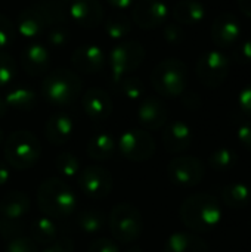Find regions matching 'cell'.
Returning a JSON list of instances; mask_svg holds the SVG:
<instances>
[{"label":"cell","instance_id":"f5cc1de1","mask_svg":"<svg viewBox=\"0 0 251 252\" xmlns=\"http://www.w3.org/2000/svg\"><path fill=\"white\" fill-rule=\"evenodd\" d=\"M249 229H250V232H251V217L249 219Z\"/></svg>","mask_w":251,"mask_h":252},{"label":"cell","instance_id":"74e56055","mask_svg":"<svg viewBox=\"0 0 251 252\" xmlns=\"http://www.w3.org/2000/svg\"><path fill=\"white\" fill-rule=\"evenodd\" d=\"M232 61L240 65L251 63V40L237 43L232 49Z\"/></svg>","mask_w":251,"mask_h":252},{"label":"cell","instance_id":"e575fe53","mask_svg":"<svg viewBox=\"0 0 251 252\" xmlns=\"http://www.w3.org/2000/svg\"><path fill=\"white\" fill-rule=\"evenodd\" d=\"M16 74V62L12 55L0 50V87L7 86Z\"/></svg>","mask_w":251,"mask_h":252},{"label":"cell","instance_id":"9a60e30c","mask_svg":"<svg viewBox=\"0 0 251 252\" xmlns=\"http://www.w3.org/2000/svg\"><path fill=\"white\" fill-rule=\"evenodd\" d=\"M112 99L107 90L101 87H90L83 94V109L93 121H105L112 114Z\"/></svg>","mask_w":251,"mask_h":252},{"label":"cell","instance_id":"6da1fadb","mask_svg":"<svg viewBox=\"0 0 251 252\" xmlns=\"http://www.w3.org/2000/svg\"><path fill=\"white\" fill-rule=\"evenodd\" d=\"M182 223L192 232L207 233L216 229L222 221V207L216 196L210 193H197L188 196L180 208Z\"/></svg>","mask_w":251,"mask_h":252},{"label":"cell","instance_id":"60d3db41","mask_svg":"<svg viewBox=\"0 0 251 252\" xmlns=\"http://www.w3.org/2000/svg\"><path fill=\"white\" fill-rule=\"evenodd\" d=\"M164 38L172 44H180L185 40V32L178 22H169L164 27Z\"/></svg>","mask_w":251,"mask_h":252},{"label":"cell","instance_id":"d590c367","mask_svg":"<svg viewBox=\"0 0 251 252\" xmlns=\"http://www.w3.org/2000/svg\"><path fill=\"white\" fill-rule=\"evenodd\" d=\"M4 252H38V245L27 236H16L9 239Z\"/></svg>","mask_w":251,"mask_h":252},{"label":"cell","instance_id":"bcb514c9","mask_svg":"<svg viewBox=\"0 0 251 252\" xmlns=\"http://www.w3.org/2000/svg\"><path fill=\"white\" fill-rule=\"evenodd\" d=\"M107 1L117 10H127L129 7H132V4L136 0H107Z\"/></svg>","mask_w":251,"mask_h":252},{"label":"cell","instance_id":"7c38bea8","mask_svg":"<svg viewBox=\"0 0 251 252\" xmlns=\"http://www.w3.org/2000/svg\"><path fill=\"white\" fill-rule=\"evenodd\" d=\"M169 7L163 0H139L133 7V22L143 30H154L166 24Z\"/></svg>","mask_w":251,"mask_h":252},{"label":"cell","instance_id":"ee69618b","mask_svg":"<svg viewBox=\"0 0 251 252\" xmlns=\"http://www.w3.org/2000/svg\"><path fill=\"white\" fill-rule=\"evenodd\" d=\"M238 105L246 115L251 117V83H249L246 87H243V90L240 92Z\"/></svg>","mask_w":251,"mask_h":252},{"label":"cell","instance_id":"9c48e42d","mask_svg":"<svg viewBox=\"0 0 251 252\" xmlns=\"http://www.w3.org/2000/svg\"><path fill=\"white\" fill-rule=\"evenodd\" d=\"M206 176L204 162L192 155H180L167 164L169 180L180 188H194L203 182Z\"/></svg>","mask_w":251,"mask_h":252},{"label":"cell","instance_id":"ab89813d","mask_svg":"<svg viewBox=\"0 0 251 252\" xmlns=\"http://www.w3.org/2000/svg\"><path fill=\"white\" fill-rule=\"evenodd\" d=\"M87 252H120V245L114 239L99 238L89 245Z\"/></svg>","mask_w":251,"mask_h":252},{"label":"cell","instance_id":"f907efd6","mask_svg":"<svg viewBox=\"0 0 251 252\" xmlns=\"http://www.w3.org/2000/svg\"><path fill=\"white\" fill-rule=\"evenodd\" d=\"M124 252H143V250L141 247H138V245H132L130 248H127Z\"/></svg>","mask_w":251,"mask_h":252},{"label":"cell","instance_id":"f1b7e54d","mask_svg":"<svg viewBox=\"0 0 251 252\" xmlns=\"http://www.w3.org/2000/svg\"><path fill=\"white\" fill-rule=\"evenodd\" d=\"M34 7L41 13L46 25H61L67 19V10L61 0H38Z\"/></svg>","mask_w":251,"mask_h":252},{"label":"cell","instance_id":"603a6c76","mask_svg":"<svg viewBox=\"0 0 251 252\" xmlns=\"http://www.w3.org/2000/svg\"><path fill=\"white\" fill-rule=\"evenodd\" d=\"M46 22L41 16V13L33 6L24 9L18 18H16V31L22 35V37H27V38H33V37H37V35H41L43 31L46 30Z\"/></svg>","mask_w":251,"mask_h":252},{"label":"cell","instance_id":"484cf974","mask_svg":"<svg viewBox=\"0 0 251 252\" xmlns=\"http://www.w3.org/2000/svg\"><path fill=\"white\" fill-rule=\"evenodd\" d=\"M222 201L232 210H243L251 202V189L240 182L229 183L222 189Z\"/></svg>","mask_w":251,"mask_h":252},{"label":"cell","instance_id":"ba28073f","mask_svg":"<svg viewBox=\"0 0 251 252\" xmlns=\"http://www.w3.org/2000/svg\"><path fill=\"white\" fill-rule=\"evenodd\" d=\"M145 59V49L139 41H123L117 44L108 58L112 72V81L117 84L121 78L136 71Z\"/></svg>","mask_w":251,"mask_h":252},{"label":"cell","instance_id":"db71d44e","mask_svg":"<svg viewBox=\"0 0 251 252\" xmlns=\"http://www.w3.org/2000/svg\"><path fill=\"white\" fill-rule=\"evenodd\" d=\"M0 233H1V219H0Z\"/></svg>","mask_w":251,"mask_h":252},{"label":"cell","instance_id":"c3c4849f","mask_svg":"<svg viewBox=\"0 0 251 252\" xmlns=\"http://www.w3.org/2000/svg\"><path fill=\"white\" fill-rule=\"evenodd\" d=\"M237 3H238L240 10H241L246 16L251 18V0H237Z\"/></svg>","mask_w":251,"mask_h":252},{"label":"cell","instance_id":"1f68e13d","mask_svg":"<svg viewBox=\"0 0 251 252\" xmlns=\"http://www.w3.org/2000/svg\"><path fill=\"white\" fill-rule=\"evenodd\" d=\"M104 28L108 37L118 40L130 34L132 31V19L126 16L121 12H112L105 21H104Z\"/></svg>","mask_w":251,"mask_h":252},{"label":"cell","instance_id":"7402d4cb","mask_svg":"<svg viewBox=\"0 0 251 252\" xmlns=\"http://www.w3.org/2000/svg\"><path fill=\"white\" fill-rule=\"evenodd\" d=\"M163 252H210V247L194 233L178 232L167 238Z\"/></svg>","mask_w":251,"mask_h":252},{"label":"cell","instance_id":"d6a6232c","mask_svg":"<svg viewBox=\"0 0 251 252\" xmlns=\"http://www.w3.org/2000/svg\"><path fill=\"white\" fill-rule=\"evenodd\" d=\"M55 168L64 179H72L80 173V161L71 152H61L55 159Z\"/></svg>","mask_w":251,"mask_h":252},{"label":"cell","instance_id":"ffe728a7","mask_svg":"<svg viewBox=\"0 0 251 252\" xmlns=\"http://www.w3.org/2000/svg\"><path fill=\"white\" fill-rule=\"evenodd\" d=\"M31 207L27 193L13 190L0 198V219L1 221H22Z\"/></svg>","mask_w":251,"mask_h":252},{"label":"cell","instance_id":"f546056e","mask_svg":"<svg viewBox=\"0 0 251 252\" xmlns=\"http://www.w3.org/2000/svg\"><path fill=\"white\" fill-rule=\"evenodd\" d=\"M4 100L7 108H13L18 111H31L36 106L37 96L30 87L18 86L4 96Z\"/></svg>","mask_w":251,"mask_h":252},{"label":"cell","instance_id":"8d00e7d4","mask_svg":"<svg viewBox=\"0 0 251 252\" xmlns=\"http://www.w3.org/2000/svg\"><path fill=\"white\" fill-rule=\"evenodd\" d=\"M15 24L4 15H0V49L9 47L15 41Z\"/></svg>","mask_w":251,"mask_h":252},{"label":"cell","instance_id":"f35d334b","mask_svg":"<svg viewBox=\"0 0 251 252\" xmlns=\"http://www.w3.org/2000/svg\"><path fill=\"white\" fill-rule=\"evenodd\" d=\"M47 40L55 47H64L68 43V40H70V31H68V28L64 24L56 25L47 34Z\"/></svg>","mask_w":251,"mask_h":252},{"label":"cell","instance_id":"52a82bcc","mask_svg":"<svg viewBox=\"0 0 251 252\" xmlns=\"http://www.w3.org/2000/svg\"><path fill=\"white\" fill-rule=\"evenodd\" d=\"M231 71V59L220 50H207L197 61V77L209 89L220 87Z\"/></svg>","mask_w":251,"mask_h":252},{"label":"cell","instance_id":"3957f363","mask_svg":"<svg viewBox=\"0 0 251 252\" xmlns=\"http://www.w3.org/2000/svg\"><path fill=\"white\" fill-rule=\"evenodd\" d=\"M81 90V78L77 72L67 68L50 71L41 83V94L53 106H68L74 103L80 97Z\"/></svg>","mask_w":251,"mask_h":252},{"label":"cell","instance_id":"44dd1931","mask_svg":"<svg viewBox=\"0 0 251 252\" xmlns=\"http://www.w3.org/2000/svg\"><path fill=\"white\" fill-rule=\"evenodd\" d=\"M74 133V121L65 112H56L50 115L44 126V134L49 143L53 146L65 145Z\"/></svg>","mask_w":251,"mask_h":252},{"label":"cell","instance_id":"83f0119b","mask_svg":"<svg viewBox=\"0 0 251 252\" xmlns=\"http://www.w3.org/2000/svg\"><path fill=\"white\" fill-rule=\"evenodd\" d=\"M108 224V219L105 216V213H102L101 210H84L77 216V226L81 232L89 233V235H95L102 232Z\"/></svg>","mask_w":251,"mask_h":252},{"label":"cell","instance_id":"7a4b0ae2","mask_svg":"<svg viewBox=\"0 0 251 252\" xmlns=\"http://www.w3.org/2000/svg\"><path fill=\"white\" fill-rule=\"evenodd\" d=\"M37 205L43 216L49 219H67L77 205L72 189L59 177L43 180L37 189Z\"/></svg>","mask_w":251,"mask_h":252},{"label":"cell","instance_id":"277c9868","mask_svg":"<svg viewBox=\"0 0 251 252\" xmlns=\"http://www.w3.org/2000/svg\"><path fill=\"white\" fill-rule=\"evenodd\" d=\"M41 155V145L36 134L28 130H16L4 140L6 164L15 170H30Z\"/></svg>","mask_w":251,"mask_h":252},{"label":"cell","instance_id":"4316f807","mask_svg":"<svg viewBox=\"0 0 251 252\" xmlns=\"http://www.w3.org/2000/svg\"><path fill=\"white\" fill-rule=\"evenodd\" d=\"M30 235H31V239L37 245L47 247L49 244H52L53 241L58 239V227L52 219L41 216V217H37L31 221Z\"/></svg>","mask_w":251,"mask_h":252},{"label":"cell","instance_id":"d6986e66","mask_svg":"<svg viewBox=\"0 0 251 252\" xmlns=\"http://www.w3.org/2000/svg\"><path fill=\"white\" fill-rule=\"evenodd\" d=\"M21 66L31 77L46 74L50 66L49 49L38 43L28 44L21 53Z\"/></svg>","mask_w":251,"mask_h":252},{"label":"cell","instance_id":"816d5d0a","mask_svg":"<svg viewBox=\"0 0 251 252\" xmlns=\"http://www.w3.org/2000/svg\"><path fill=\"white\" fill-rule=\"evenodd\" d=\"M1 145H4V131L0 128V146Z\"/></svg>","mask_w":251,"mask_h":252},{"label":"cell","instance_id":"8fae6325","mask_svg":"<svg viewBox=\"0 0 251 252\" xmlns=\"http://www.w3.org/2000/svg\"><path fill=\"white\" fill-rule=\"evenodd\" d=\"M78 186L90 199H105L114 188L112 174L99 165H89L78 173Z\"/></svg>","mask_w":251,"mask_h":252},{"label":"cell","instance_id":"8992f818","mask_svg":"<svg viewBox=\"0 0 251 252\" xmlns=\"http://www.w3.org/2000/svg\"><path fill=\"white\" fill-rule=\"evenodd\" d=\"M109 230L118 244H132L138 241L143 232V220L141 211L127 202L114 205L108 219Z\"/></svg>","mask_w":251,"mask_h":252},{"label":"cell","instance_id":"7dc6e473","mask_svg":"<svg viewBox=\"0 0 251 252\" xmlns=\"http://www.w3.org/2000/svg\"><path fill=\"white\" fill-rule=\"evenodd\" d=\"M9 179H10V167L6 162L0 161V186L6 185Z\"/></svg>","mask_w":251,"mask_h":252},{"label":"cell","instance_id":"e0dca14e","mask_svg":"<svg viewBox=\"0 0 251 252\" xmlns=\"http://www.w3.org/2000/svg\"><path fill=\"white\" fill-rule=\"evenodd\" d=\"M70 16L83 28H95L104 22V7L99 0H72Z\"/></svg>","mask_w":251,"mask_h":252},{"label":"cell","instance_id":"5bb4252c","mask_svg":"<svg viewBox=\"0 0 251 252\" xmlns=\"http://www.w3.org/2000/svg\"><path fill=\"white\" fill-rule=\"evenodd\" d=\"M169 111L166 103L154 96L143 99L138 108V121L145 130H160L166 126Z\"/></svg>","mask_w":251,"mask_h":252},{"label":"cell","instance_id":"5b68a950","mask_svg":"<svg viewBox=\"0 0 251 252\" xmlns=\"http://www.w3.org/2000/svg\"><path fill=\"white\" fill-rule=\"evenodd\" d=\"M155 92L164 97H179L188 86V66L183 61L167 58L161 61L151 74Z\"/></svg>","mask_w":251,"mask_h":252},{"label":"cell","instance_id":"7bdbcfd3","mask_svg":"<svg viewBox=\"0 0 251 252\" xmlns=\"http://www.w3.org/2000/svg\"><path fill=\"white\" fill-rule=\"evenodd\" d=\"M43 252H74V242L70 238H59L49 244Z\"/></svg>","mask_w":251,"mask_h":252},{"label":"cell","instance_id":"4fadbf2b","mask_svg":"<svg viewBox=\"0 0 251 252\" xmlns=\"http://www.w3.org/2000/svg\"><path fill=\"white\" fill-rule=\"evenodd\" d=\"M241 31L240 19L231 12H223L212 24V40L219 49H229L237 44Z\"/></svg>","mask_w":251,"mask_h":252},{"label":"cell","instance_id":"30bf717a","mask_svg":"<svg viewBox=\"0 0 251 252\" xmlns=\"http://www.w3.org/2000/svg\"><path fill=\"white\" fill-rule=\"evenodd\" d=\"M118 149L126 159L145 162L155 154V140L143 128H130L120 136Z\"/></svg>","mask_w":251,"mask_h":252},{"label":"cell","instance_id":"11a10c76","mask_svg":"<svg viewBox=\"0 0 251 252\" xmlns=\"http://www.w3.org/2000/svg\"><path fill=\"white\" fill-rule=\"evenodd\" d=\"M61 1H65V0H61Z\"/></svg>","mask_w":251,"mask_h":252},{"label":"cell","instance_id":"f6af8a7d","mask_svg":"<svg viewBox=\"0 0 251 252\" xmlns=\"http://www.w3.org/2000/svg\"><path fill=\"white\" fill-rule=\"evenodd\" d=\"M183 103H185V106H188L189 109H197V108H200V105H201V99H200V96L195 94L194 92H188V93L183 94Z\"/></svg>","mask_w":251,"mask_h":252},{"label":"cell","instance_id":"ac0fdd59","mask_svg":"<svg viewBox=\"0 0 251 252\" xmlns=\"http://www.w3.org/2000/svg\"><path fill=\"white\" fill-rule=\"evenodd\" d=\"M105 53L99 46L84 44L77 47L71 55L72 66L84 74H96L105 65Z\"/></svg>","mask_w":251,"mask_h":252},{"label":"cell","instance_id":"2e32d148","mask_svg":"<svg viewBox=\"0 0 251 252\" xmlns=\"http://www.w3.org/2000/svg\"><path fill=\"white\" fill-rule=\"evenodd\" d=\"M194 134L185 121H172L163 130V146L169 154H182L192 145Z\"/></svg>","mask_w":251,"mask_h":252},{"label":"cell","instance_id":"681fc988","mask_svg":"<svg viewBox=\"0 0 251 252\" xmlns=\"http://www.w3.org/2000/svg\"><path fill=\"white\" fill-rule=\"evenodd\" d=\"M6 114H7V105H6V100H4V97L0 94V118H3Z\"/></svg>","mask_w":251,"mask_h":252},{"label":"cell","instance_id":"836d02e7","mask_svg":"<svg viewBox=\"0 0 251 252\" xmlns=\"http://www.w3.org/2000/svg\"><path fill=\"white\" fill-rule=\"evenodd\" d=\"M115 86L118 93L129 100H139L145 93V84L138 77H124Z\"/></svg>","mask_w":251,"mask_h":252},{"label":"cell","instance_id":"d4e9b609","mask_svg":"<svg viewBox=\"0 0 251 252\" xmlns=\"http://www.w3.org/2000/svg\"><path fill=\"white\" fill-rule=\"evenodd\" d=\"M206 16V7L197 0H180L173 7V18L180 25L200 24Z\"/></svg>","mask_w":251,"mask_h":252},{"label":"cell","instance_id":"b9f144b4","mask_svg":"<svg viewBox=\"0 0 251 252\" xmlns=\"http://www.w3.org/2000/svg\"><path fill=\"white\" fill-rule=\"evenodd\" d=\"M237 139L244 149L251 152V121H244L238 126Z\"/></svg>","mask_w":251,"mask_h":252},{"label":"cell","instance_id":"4dcf8cb0","mask_svg":"<svg viewBox=\"0 0 251 252\" xmlns=\"http://www.w3.org/2000/svg\"><path fill=\"white\" fill-rule=\"evenodd\" d=\"M237 162H238V154L228 146H220L215 149L209 157V167L219 173L232 170L237 165Z\"/></svg>","mask_w":251,"mask_h":252},{"label":"cell","instance_id":"cb8c5ba5","mask_svg":"<svg viewBox=\"0 0 251 252\" xmlns=\"http://www.w3.org/2000/svg\"><path fill=\"white\" fill-rule=\"evenodd\" d=\"M115 142L111 137V134L108 133H98L95 136L90 137V140L87 142L86 146V154L90 159L98 161V162H104L108 161L114 157L115 154Z\"/></svg>","mask_w":251,"mask_h":252}]
</instances>
